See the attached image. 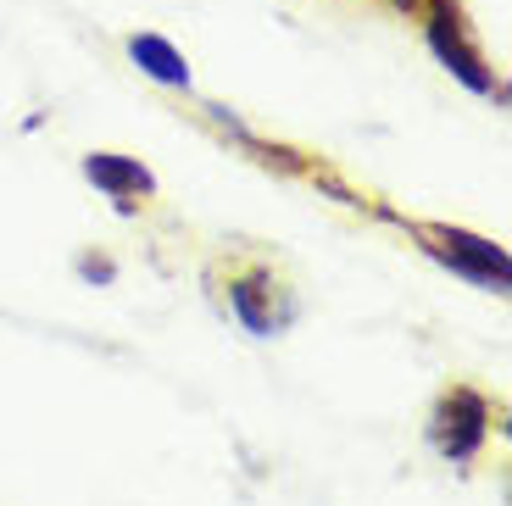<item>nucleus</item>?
Wrapping results in <instances>:
<instances>
[{"mask_svg": "<svg viewBox=\"0 0 512 506\" xmlns=\"http://www.w3.org/2000/svg\"><path fill=\"white\" fill-rule=\"evenodd\" d=\"M418 23H423V39H429L435 62L446 67L451 78H462L474 95H501V84H496V73H490L485 51L474 45V28H468L462 0H423Z\"/></svg>", "mask_w": 512, "mask_h": 506, "instance_id": "nucleus-1", "label": "nucleus"}, {"mask_svg": "<svg viewBox=\"0 0 512 506\" xmlns=\"http://www.w3.org/2000/svg\"><path fill=\"white\" fill-rule=\"evenodd\" d=\"M490 440V401L468 384H451L429 412V445L446 462H474Z\"/></svg>", "mask_w": 512, "mask_h": 506, "instance_id": "nucleus-2", "label": "nucleus"}, {"mask_svg": "<svg viewBox=\"0 0 512 506\" xmlns=\"http://www.w3.org/2000/svg\"><path fill=\"white\" fill-rule=\"evenodd\" d=\"M423 240H429V251L440 256L446 267H457L462 279H474V284H485V290H507L512 284V267H507V251L501 245H490V240H479V234H468V228H418Z\"/></svg>", "mask_w": 512, "mask_h": 506, "instance_id": "nucleus-3", "label": "nucleus"}, {"mask_svg": "<svg viewBox=\"0 0 512 506\" xmlns=\"http://www.w3.org/2000/svg\"><path fill=\"white\" fill-rule=\"evenodd\" d=\"M78 273H84V279H112V262H95V256H84V262H78Z\"/></svg>", "mask_w": 512, "mask_h": 506, "instance_id": "nucleus-7", "label": "nucleus"}, {"mask_svg": "<svg viewBox=\"0 0 512 506\" xmlns=\"http://www.w3.org/2000/svg\"><path fill=\"white\" fill-rule=\"evenodd\" d=\"M229 306H234V317H240L245 329L262 334V340H268L284 317H290L284 290H279V279H273L268 267H251V273H240V279L229 284Z\"/></svg>", "mask_w": 512, "mask_h": 506, "instance_id": "nucleus-4", "label": "nucleus"}, {"mask_svg": "<svg viewBox=\"0 0 512 506\" xmlns=\"http://www.w3.org/2000/svg\"><path fill=\"white\" fill-rule=\"evenodd\" d=\"M84 178H90V184L106 195V201L123 206V212H128L134 201H145V195H156V178H151V167H145L140 156L90 151V156H84Z\"/></svg>", "mask_w": 512, "mask_h": 506, "instance_id": "nucleus-5", "label": "nucleus"}, {"mask_svg": "<svg viewBox=\"0 0 512 506\" xmlns=\"http://www.w3.org/2000/svg\"><path fill=\"white\" fill-rule=\"evenodd\" d=\"M390 6H396V12H412V17L423 12V0H390Z\"/></svg>", "mask_w": 512, "mask_h": 506, "instance_id": "nucleus-8", "label": "nucleus"}, {"mask_svg": "<svg viewBox=\"0 0 512 506\" xmlns=\"http://www.w3.org/2000/svg\"><path fill=\"white\" fill-rule=\"evenodd\" d=\"M128 56H134V67H140L145 78H156V84L190 89V62H184V51L173 45V39H162V34H128Z\"/></svg>", "mask_w": 512, "mask_h": 506, "instance_id": "nucleus-6", "label": "nucleus"}]
</instances>
